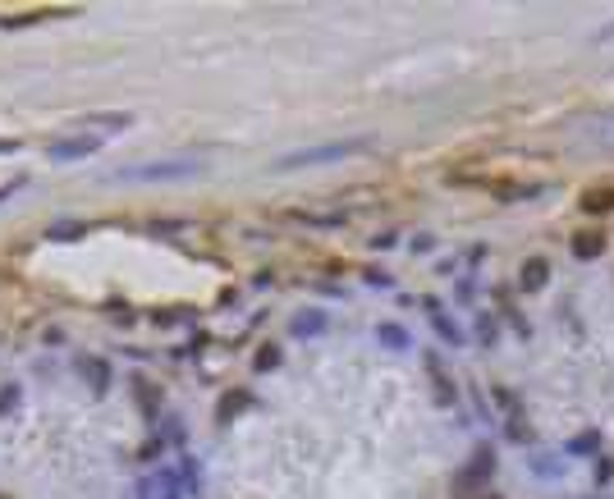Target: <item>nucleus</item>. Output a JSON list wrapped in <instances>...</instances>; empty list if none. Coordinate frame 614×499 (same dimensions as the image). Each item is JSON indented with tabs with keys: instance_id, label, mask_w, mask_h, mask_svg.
<instances>
[{
	"instance_id": "nucleus-3",
	"label": "nucleus",
	"mask_w": 614,
	"mask_h": 499,
	"mask_svg": "<svg viewBox=\"0 0 614 499\" xmlns=\"http://www.w3.org/2000/svg\"><path fill=\"white\" fill-rule=\"evenodd\" d=\"M101 142L106 138H96V133H69V138H55V142H46V161H55V165H69V161H87L92 151H101Z\"/></svg>"
},
{
	"instance_id": "nucleus-12",
	"label": "nucleus",
	"mask_w": 614,
	"mask_h": 499,
	"mask_svg": "<svg viewBox=\"0 0 614 499\" xmlns=\"http://www.w3.org/2000/svg\"><path fill=\"white\" fill-rule=\"evenodd\" d=\"M243 403H248V398H243V394H225V398H220V417H229V413H239V408Z\"/></svg>"
},
{
	"instance_id": "nucleus-2",
	"label": "nucleus",
	"mask_w": 614,
	"mask_h": 499,
	"mask_svg": "<svg viewBox=\"0 0 614 499\" xmlns=\"http://www.w3.org/2000/svg\"><path fill=\"white\" fill-rule=\"evenodd\" d=\"M367 138H344V142H326V147H303V151H289L275 161V170H303V165H335V161H348V156L367 151Z\"/></svg>"
},
{
	"instance_id": "nucleus-10",
	"label": "nucleus",
	"mask_w": 614,
	"mask_h": 499,
	"mask_svg": "<svg viewBox=\"0 0 614 499\" xmlns=\"http://www.w3.org/2000/svg\"><path fill=\"white\" fill-rule=\"evenodd\" d=\"M78 234H83V224H51V229H46V239H55V243H69V239H78Z\"/></svg>"
},
{
	"instance_id": "nucleus-8",
	"label": "nucleus",
	"mask_w": 614,
	"mask_h": 499,
	"mask_svg": "<svg viewBox=\"0 0 614 499\" xmlns=\"http://www.w3.org/2000/svg\"><path fill=\"white\" fill-rule=\"evenodd\" d=\"M601 248H606L601 234H582V239H573V252H578V257H596Z\"/></svg>"
},
{
	"instance_id": "nucleus-6",
	"label": "nucleus",
	"mask_w": 614,
	"mask_h": 499,
	"mask_svg": "<svg viewBox=\"0 0 614 499\" xmlns=\"http://www.w3.org/2000/svg\"><path fill=\"white\" fill-rule=\"evenodd\" d=\"M83 376L92 380V394H106V389H110V367H106V357H83Z\"/></svg>"
},
{
	"instance_id": "nucleus-11",
	"label": "nucleus",
	"mask_w": 614,
	"mask_h": 499,
	"mask_svg": "<svg viewBox=\"0 0 614 499\" xmlns=\"http://www.w3.org/2000/svg\"><path fill=\"white\" fill-rule=\"evenodd\" d=\"M275 362H280V348H275V344H266V348L257 353V362H252V367H257V371H271Z\"/></svg>"
},
{
	"instance_id": "nucleus-13",
	"label": "nucleus",
	"mask_w": 614,
	"mask_h": 499,
	"mask_svg": "<svg viewBox=\"0 0 614 499\" xmlns=\"http://www.w3.org/2000/svg\"><path fill=\"white\" fill-rule=\"evenodd\" d=\"M381 339L390 348H404V330H394V326H381Z\"/></svg>"
},
{
	"instance_id": "nucleus-5",
	"label": "nucleus",
	"mask_w": 614,
	"mask_h": 499,
	"mask_svg": "<svg viewBox=\"0 0 614 499\" xmlns=\"http://www.w3.org/2000/svg\"><path fill=\"white\" fill-rule=\"evenodd\" d=\"M582 138L601 142V147H614V115H596V120L582 124Z\"/></svg>"
},
{
	"instance_id": "nucleus-1",
	"label": "nucleus",
	"mask_w": 614,
	"mask_h": 499,
	"mask_svg": "<svg viewBox=\"0 0 614 499\" xmlns=\"http://www.w3.org/2000/svg\"><path fill=\"white\" fill-rule=\"evenodd\" d=\"M202 170H207L202 161H142V165L115 170L110 179L115 183H174V179H193V174H202Z\"/></svg>"
},
{
	"instance_id": "nucleus-4",
	"label": "nucleus",
	"mask_w": 614,
	"mask_h": 499,
	"mask_svg": "<svg viewBox=\"0 0 614 499\" xmlns=\"http://www.w3.org/2000/svg\"><path fill=\"white\" fill-rule=\"evenodd\" d=\"M129 124H133L129 110H106V115H87V120H78V129L96 133V138H110V133H124Z\"/></svg>"
},
{
	"instance_id": "nucleus-7",
	"label": "nucleus",
	"mask_w": 614,
	"mask_h": 499,
	"mask_svg": "<svg viewBox=\"0 0 614 499\" xmlns=\"http://www.w3.org/2000/svg\"><path fill=\"white\" fill-rule=\"evenodd\" d=\"M18 403H23V389H18V380H5V385H0V417H9Z\"/></svg>"
},
{
	"instance_id": "nucleus-14",
	"label": "nucleus",
	"mask_w": 614,
	"mask_h": 499,
	"mask_svg": "<svg viewBox=\"0 0 614 499\" xmlns=\"http://www.w3.org/2000/svg\"><path fill=\"white\" fill-rule=\"evenodd\" d=\"M23 183H28V179H23V174H18V179H9V183H0V202H5V197H14V193H18V188H23Z\"/></svg>"
},
{
	"instance_id": "nucleus-9",
	"label": "nucleus",
	"mask_w": 614,
	"mask_h": 499,
	"mask_svg": "<svg viewBox=\"0 0 614 499\" xmlns=\"http://www.w3.org/2000/svg\"><path fill=\"white\" fill-rule=\"evenodd\" d=\"M523 285H528V289L545 285V261H528V266H523Z\"/></svg>"
},
{
	"instance_id": "nucleus-18",
	"label": "nucleus",
	"mask_w": 614,
	"mask_h": 499,
	"mask_svg": "<svg viewBox=\"0 0 614 499\" xmlns=\"http://www.w3.org/2000/svg\"><path fill=\"white\" fill-rule=\"evenodd\" d=\"M0 499H9V495H0Z\"/></svg>"
},
{
	"instance_id": "nucleus-17",
	"label": "nucleus",
	"mask_w": 614,
	"mask_h": 499,
	"mask_svg": "<svg viewBox=\"0 0 614 499\" xmlns=\"http://www.w3.org/2000/svg\"><path fill=\"white\" fill-rule=\"evenodd\" d=\"M0 151H18V142L14 138H0Z\"/></svg>"
},
{
	"instance_id": "nucleus-15",
	"label": "nucleus",
	"mask_w": 614,
	"mask_h": 499,
	"mask_svg": "<svg viewBox=\"0 0 614 499\" xmlns=\"http://www.w3.org/2000/svg\"><path fill=\"white\" fill-rule=\"evenodd\" d=\"M294 330H298V335H303V330H321V316H298Z\"/></svg>"
},
{
	"instance_id": "nucleus-16",
	"label": "nucleus",
	"mask_w": 614,
	"mask_h": 499,
	"mask_svg": "<svg viewBox=\"0 0 614 499\" xmlns=\"http://www.w3.org/2000/svg\"><path fill=\"white\" fill-rule=\"evenodd\" d=\"M42 339H46V344H51V348H60V344H64V330H60V326H51V330H46Z\"/></svg>"
}]
</instances>
